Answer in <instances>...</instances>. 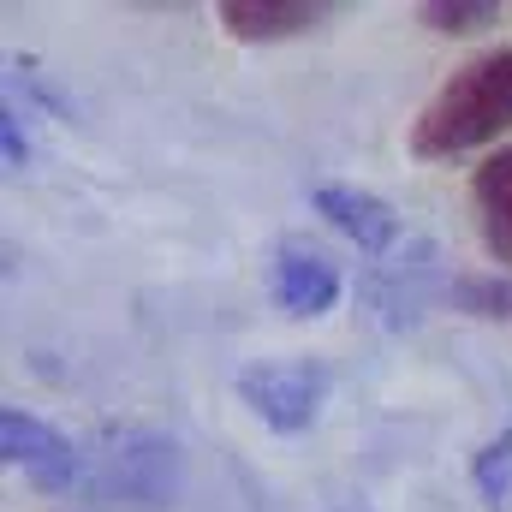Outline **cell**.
Here are the masks:
<instances>
[{"instance_id":"obj_7","label":"cell","mask_w":512,"mask_h":512,"mask_svg":"<svg viewBox=\"0 0 512 512\" xmlns=\"http://www.w3.org/2000/svg\"><path fill=\"white\" fill-rule=\"evenodd\" d=\"M310 209H316L340 239H352L364 256H376V262H387L393 245H399V215H393V203L376 197V191H364V185H316V191H310Z\"/></svg>"},{"instance_id":"obj_9","label":"cell","mask_w":512,"mask_h":512,"mask_svg":"<svg viewBox=\"0 0 512 512\" xmlns=\"http://www.w3.org/2000/svg\"><path fill=\"white\" fill-rule=\"evenodd\" d=\"M334 6L328 0H221L215 18L233 42H286V36H304L328 18Z\"/></svg>"},{"instance_id":"obj_14","label":"cell","mask_w":512,"mask_h":512,"mask_svg":"<svg viewBox=\"0 0 512 512\" xmlns=\"http://www.w3.org/2000/svg\"><path fill=\"white\" fill-rule=\"evenodd\" d=\"M340 512H358V507H340Z\"/></svg>"},{"instance_id":"obj_1","label":"cell","mask_w":512,"mask_h":512,"mask_svg":"<svg viewBox=\"0 0 512 512\" xmlns=\"http://www.w3.org/2000/svg\"><path fill=\"white\" fill-rule=\"evenodd\" d=\"M501 131H512V42L483 48L465 66H453V78L411 120L405 143L417 161H453V155L495 143Z\"/></svg>"},{"instance_id":"obj_8","label":"cell","mask_w":512,"mask_h":512,"mask_svg":"<svg viewBox=\"0 0 512 512\" xmlns=\"http://www.w3.org/2000/svg\"><path fill=\"white\" fill-rule=\"evenodd\" d=\"M471 209H477V239L489 262L512 274V143L489 149L471 173Z\"/></svg>"},{"instance_id":"obj_2","label":"cell","mask_w":512,"mask_h":512,"mask_svg":"<svg viewBox=\"0 0 512 512\" xmlns=\"http://www.w3.org/2000/svg\"><path fill=\"white\" fill-rule=\"evenodd\" d=\"M96 495L120 501L131 512H167L185 489V453L173 435L161 429H143V423H108L96 435Z\"/></svg>"},{"instance_id":"obj_3","label":"cell","mask_w":512,"mask_h":512,"mask_svg":"<svg viewBox=\"0 0 512 512\" xmlns=\"http://www.w3.org/2000/svg\"><path fill=\"white\" fill-rule=\"evenodd\" d=\"M233 387H239V399L251 405V417L262 429L304 435V429H316L334 376H328L322 358H256L233 376Z\"/></svg>"},{"instance_id":"obj_5","label":"cell","mask_w":512,"mask_h":512,"mask_svg":"<svg viewBox=\"0 0 512 512\" xmlns=\"http://www.w3.org/2000/svg\"><path fill=\"white\" fill-rule=\"evenodd\" d=\"M441 262H435V245L429 239H417L411 251L387 256L376 262V274H370V304L382 310V322L399 334V328H417V316L441 298Z\"/></svg>"},{"instance_id":"obj_4","label":"cell","mask_w":512,"mask_h":512,"mask_svg":"<svg viewBox=\"0 0 512 512\" xmlns=\"http://www.w3.org/2000/svg\"><path fill=\"white\" fill-rule=\"evenodd\" d=\"M0 453L12 471L30 477V489L42 495H84L96 483V465H90V447H78L66 429H54L48 417L24 411V405H6L0 411Z\"/></svg>"},{"instance_id":"obj_11","label":"cell","mask_w":512,"mask_h":512,"mask_svg":"<svg viewBox=\"0 0 512 512\" xmlns=\"http://www.w3.org/2000/svg\"><path fill=\"white\" fill-rule=\"evenodd\" d=\"M471 489L483 495L489 512H507L512 507V423L501 435H489L477 453H471Z\"/></svg>"},{"instance_id":"obj_10","label":"cell","mask_w":512,"mask_h":512,"mask_svg":"<svg viewBox=\"0 0 512 512\" xmlns=\"http://www.w3.org/2000/svg\"><path fill=\"white\" fill-rule=\"evenodd\" d=\"M441 304L465 310V316H483V322H512V274L489 268V274H453L441 286Z\"/></svg>"},{"instance_id":"obj_12","label":"cell","mask_w":512,"mask_h":512,"mask_svg":"<svg viewBox=\"0 0 512 512\" xmlns=\"http://www.w3.org/2000/svg\"><path fill=\"white\" fill-rule=\"evenodd\" d=\"M417 18L429 30H441V36H471L483 24H501V6L495 0H423Z\"/></svg>"},{"instance_id":"obj_13","label":"cell","mask_w":512,"mask_h":512,"mask_svg":"<svg viewBox=\"0 0 512 512\" xmlns=\"http://www.w3.org/2000/svg\"><path fill=\"white\" fill-rule=\"evenodd\" d=\"M0 137H6V167H12V173H24V161H30V143H24V126H18V102H6Z\"/></svg>"},{"instance_id":"obj_6","label":"cell","mask_w":512,"mask_h":512,"mask_svg":"<svg viewBox=\"0 0 512 512\" xmlns=\"http://www.w3.org/2000/svg\"><path fill=\"white\" fill-rule=\"evenodd\" d=\"M268 292H274V304L286 316H328L340 304L346 280H340V268L316 251V245L280 239L274 245V262H268Z\"/></svg>"}]
</instances>
